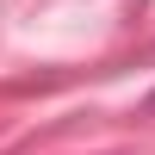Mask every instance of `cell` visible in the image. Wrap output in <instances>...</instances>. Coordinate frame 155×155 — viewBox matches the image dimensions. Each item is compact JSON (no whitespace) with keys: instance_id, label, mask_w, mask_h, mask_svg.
Returning a JSON list of instances; mask_svg holds the SVG:
<instances>
[{"instance_id":"6da1fadb","label":"cell","mask_w":155,"mask_h":155,"mask_svg":"<svg viewBox=\"0 0 155 155\" xmlns=\"http://www.w3.org/2000/svg\"><path fill=\"white\" fill-rule=\"evenodd\" d=\"M149 112H155V93H149Z\"/></svg>"}]
</instances>
